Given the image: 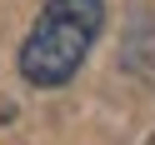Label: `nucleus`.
<instances>
[{
    "label": "nucleus",
    "mask_w": 155,
    "mask_h": 145,
    "mask_svg": "<svg viewBox=\"0 0 155 145\" xmlns=\"http://www.w3.org/2000/svg\"><path fill=\"white\" fill-rule=\"evenodd\" d=\"M100 25H105L100 0H50L35 20V30L20 45V75L35 90H55V85L75 80V70L85 65Z\"/></svg>",
    "instance_id": "obj_1"
}]
</instances>
